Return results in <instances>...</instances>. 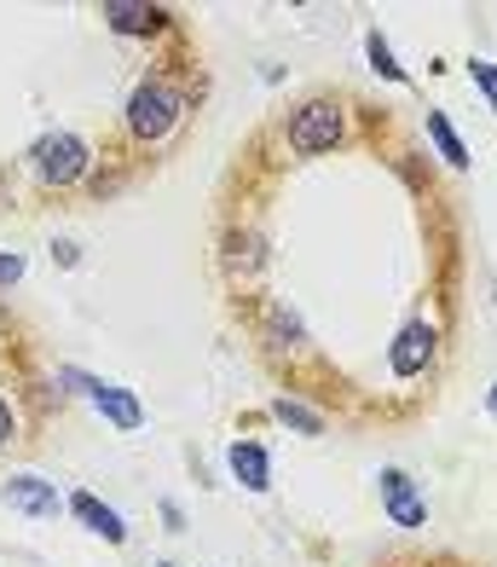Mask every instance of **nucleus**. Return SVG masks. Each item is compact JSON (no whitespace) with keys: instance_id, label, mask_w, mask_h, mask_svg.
<instances>
[{"instance_id":"nucleus-8","label":"nucleus","mask_w":497,"mask_h":567,"mask_svg":"<svg viewBox=\"0 0 497 567\" xmlns=\"http://www.w3.org/2000/svg\"><path fill=\"white\" fill-rule=\"evenodd\" d=\"M0 498H7L12 509H23V515H59L64 509L59 486L41 481V475H12L7 486H0Z\"/></svg>"},{"instance_id":"nucleus-17","label":"nucleus","mask_w":497,"mask_h":567,"mask_svg":"<svg viewBox=\"0 0 497 567\" xmlns=\"http://www.w3.org/2000/svg\"><path fill=\"white\" fill-rule=\"evenodd\" d=\"M18 441V405L12 400H0V446Z\"/></svg>"},{"instance_id":"nucleus-14","label":"nucleus","mask_w":497,"mask_h":567,"mask_svg":"<svg viewBox=\"0 0 497 567\" xmlns=\"http://www.w3.org/2000/svg\"><path fill=\"white\" fill-rule=\"evenodd\" d=\"M267 337H272V348H301V342H307V324L290 313V307H272V319H267Z\"/></svg>"},{"instance_id":"nucleus-4","label":"nucleus","mask_w":497,"mask_h":567,"mask_svg":"<svg viewBox=\"0 0 497 567\" xmlns=\"http://www.w3.org/2000/svg\"><path fill=\"white\" fill-rule=\"evenodd\" d=\"M64 382H70L75 394H87V400L99 405V417H111L116 429H127V434L145 429V405L127 394V389H116V382H99V377H87V371H64Z\"/></svg>"},{"instance_id":"nucleus-20","label":"nucleus","mask_w":497,"mask_h":567,"mask_svg":"<svg viewBox=\"0 0 497 567\" xmlns=\"http://www.w3.org/2000/svg\"><path fill=\"white\" fill-rule=\"evenodd\" d=\"M486 411H491V417H497V382H491V389H486Z\"/></svg>"},{"instance_id":"nucleus-13","label":"nucleus","mask_w":497,"mask_h":567,"mask_svg":"<svg viewBox=\"0 0 497 567\" xmlns=\"http://www.w3.org/2000/svg\"><path fill=\"white\" fill-rule=\"evenodd\" d=\"M272 417H278L283 429H296V434H324V417H319L312 405H301V400H278Z\"/></svg>"},{"instance_id":"nucleus-12","label":"nucleus","mask_w":497,"mask_h":567,"mask_svg":"<svg viewBox=\"0 0 497 567\" xmlns=\"http://www.w3.org/2000/svg\"><path fill=\"white\" fill-rule=\"evenodd\" d=\"M428 134H434L439 157H446L452 168H468V151H463V140H457V127L446 122V111H428Z\"/></svg>"},{"instance_id":"nucleus-21","label":"nucleus","mask_w":497,"mask_h":567,"mask_svg":"<svg viewBox=\"0 0 497 567\" xmlns=\"http://www.w3.org/2000/svg\"><path fill=\"white\" fill-rule=\"evenodd\" d=\"M156 567H174V561H156Z\"/></svg>"},{"instance_id":"nucleus-9","label":"nucleus","mask_w":497,"mask_h":567,"mask_svg":"<svg viewBox=\"0 0 497 567\" xmlns=\"http://www.w3.org/2000/svg\"><path fill=\"white\" fill-rule=\"evenodd\" d=\"M220 267L231 272V278H255L260 267H267V244H260V231H226V238H220Z\"/></svg>"},{"instance_id":"nucleus-15","label":"nucleus","mask_w":497,"mask_h":567,"mask_svg":"<svg viewBox=\"0 0 497 567\" xmlns=\"http://www.w3.org/2000/svg\"><path fill=\"white\" fill-rule=\"evenodd\" d=\"M364 53H371V70H376V75H387V82H400V87L411 82V75L394 64V47L382 41V30H371V35H364Z\"/></svg>"},{"instance_id":"nucleus-19","label":"nucleus","mask_w":497,"mask_h":567,"mask_svg":"<svg viewBox=\"0 0 497 567\" xmlns=\"http://www.w3.org/2000/svg\"><path fill=\"white\" fill-rule=\"evenodd\" d=\"M52 261H59V267H75V261H82V249H75V244H52Z\"/></svg>"},{"instance_id":"nucleus-1","label":"nucleus","mask_w":497,"mask_h":567,"mask_svg":"<svg viewBox=\"0 0 497 567\" xmlns=\"http://www.w3.org/2000/svg\"><path fill=\"white\" fill-rule=\"evenodd\" d=\"M179 122H186V93H179L174 82H163V75H151V82H139L134 93H127V111H122L127 140L163 145Z\"/></svg>"},{"instance_id":"nucleus-10","label":"nucleus","mask_w":497,"mask_h":567,"mask_svg":"<svg viewBox=\"0 0 497 567\" xmlns=\"http://www.w3.org/2000/svg\"><path fill=\"white\" fill-rule=\"evenodd\" d=\"M70 515L82 522L93 538H104V545H127V522L111 509V504H99L93 493H70Z\"/></svg>"},{"instance_id":"nucleus-6","label":"nucleus","mask_w":497,"mask_h":567,"mask_svg":"<svg viewBox=\"0 0 497 567\" xmlns=\"http://www.w3.org/2000/svg\"><path fill=\"white\" fill-rule=\"evenodd\" d=\"M382 504H387V522H394V527H423L428 522V504L416 498V481L405 470L382 475Z\"/></svg>"},{"instance_id":"nucleus-11","label":"nucleus","mask_w":497,"mask_h":567,"mask_svg":"<svg viewBox=\"0 0 497 567\" xmlns=\"http://www.w3.org/2000/svg\"><path fill=\"white\" fill-rule=\"evenodd\" d=\"M226 463H231V475H238V481L249 486V493H267V486H272V457H267V446H255V441H231Z\"/></svg>"},{"instance_id":"nucleus-3","label":"nucleus","mask_w":497,"mask_h":567,"mask_svg":"<svg viewBox=\"0 0 497 567\" xmlns=\"http://www.w3.org/2000/svg\"><path fill=\"white\" fill-rule=\"evenodd\" d=\"M93 168V151H87V140L82 134H46L41 145H35V174H41V186H75Z\"/></svg>"},{"instance_id":"nucleus-18","label":"nucleus","mask_w":497,"mask_h":567,"mask_svg":"<svg viewBox=\"0 0 497 567\" xmlns=\"http://www.w3.org/2000/svg\"><path fill=\"white\" fill-rule=\"evenodd\" d=\"M23 278V255H0V284H18Z\"/></svg>"},{"instance_id":"nucleus-16","label":"nucleus","mask_w":497,"mask_h":567,"mask_svg":"<svg viewBox=\"0 0 497 567\" xmlns=\"http://www.w3.org/2000/svg\"><path fill=\"white\" fill-rule=\"evenodd\" d=\"M468 75H475V87L486 93V105L497 111V64L491 59H475V64H468Z\"/></svg>"},{"instance_id":"nucleus-7","label":"nucleus","mask_w":497,"mask_h":567,"mask_svg":"<svg viewBox=\"0 0 497 567\" xmlns=\"http://www.w3.org/2000/svg\"><path fill=\"white\" fill-rule=\"evenodd\" d=\"M104 23L116 35H163L168 30V12L163 7H139V0H104Z\"/></svg>"},{"instance_id":"nucleus-2","label":"nucleus","mask_w":497,"mask_h":567,"mask_svg":"<svg viewBox=\"0 0 497 567\" xmlns=\"http://www.w3.org/2000/svg\"><path fill=\"white\" fill-rule=\"evenodd\" d=\"M283 134H290L296 157H330V151L348 140V105L319 93V99H307V105L290 111V127H283Z\"/></svg>"},{"instance_id":"nucleus-5","label":"nucleus","mask_w":497,"mask_h":567,"mask_svg":"<svg viewBox=\"0 0 497 567\" xmlns=\"http://www.w3.org/2000/svg\"><path fill=\"white\" fill-rule=\"evenodd\" d=\"M434 342H439V337H434V324H428V319H411L400 337L387 342V371H394L400 382L423 377V371L434 365Z\"/></svg>"}]
</instances>
